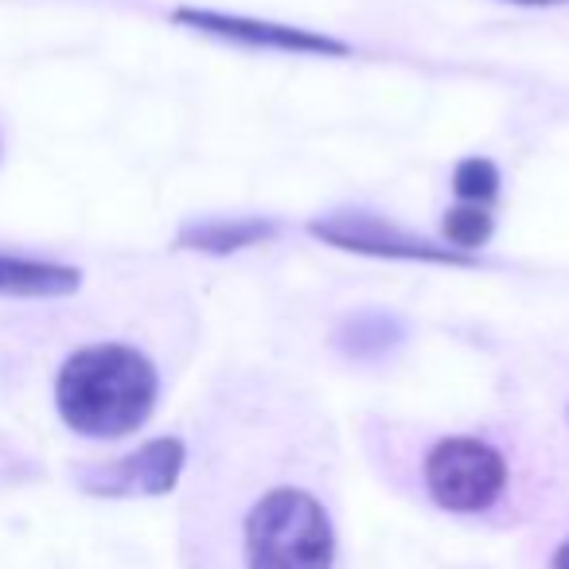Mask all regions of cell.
<instances>
[{
    "instance_id": "6da1fadb",
    "label": "cell",
    "mask_w": 569,
    "mask_h": 569,
    "mask_svg": "<svg viewBox=\"0 0 569 569\" xmlns=\"http://www.w3.org/2000/svg\"><path fill=\"white\" fill-rule=\"evenodd\" d=\"M160 371L133 343H87L56 375V410L67 429L90 441H118L152 418Z\"/></svg>"
},
{
    "instance_id": "7a4b0ae2",
    "label": "cell",
    "mask_w": 569,
    "mask_h": 569,
    "mask_svg": "<svg viewBox=\"0 0 569 569\" xmlns=\"http://www.w3.org/2000/svg\"><path fill=\"white\" fill-rule=\"evenodd\" d=\"M242 553L246 569H332V515L309 488H266L242 519Z\"/></svg>"
},
{
    "instance_id": "3957f363",
    "label": "cell",
    "mask_w": 569,
    "mask_h": 569,
    "mask_svg": "<svg viewBox=\"0 0 569 569\" xmlns=\"http://www.w3.org/2000/svg\"><path fill=\"white\" fill-rule=\"evenodd\" d=\"M426 491L441 511L452 515H483L503 499L511 468H507L503 449L472 433L441 437L426 452L421 465Z\"/></svg>"
},
{
    "instance_id": "277c9868",
    "label": "cell",
    "mask_w": 569,
    "mask_h": 569,
    "mask_svg": "<svg viewBox=\"0 0 569 569\" xmlns=\"http://www.w3.org/2000/svg\"><path fill=\"white\" fill-rule=\"evenodd\" d=\"M309 234L320 242L348 253H367V258H395V261H433V266H476L472 253H460L452 246H437L429 238H418L395 222L367 211H336L325 219L309 222Z\"/></svg>"
},
{
    "instance_id": "5b68a950",
    "label": "cell",
    "mask_w": 569,
    "mask_h": 569,
    "mask_svg": "<svg viewBox=\"0 0 569 569\" xmlns=\"http://www.w3.org/2000/svg\"><path fill=\"white\" fill-rule=\"evenodd\" d=\"M188 449L180 437H157L133 449L129 457L90 465L74 472V483L98 499H137V496H168L180 483Z\"/></svg>"
},
{
    "instance_id": "8992f818",
    "label": "cell",
    "mask_w": 569,
    "mask_h": 569,
    "mask_svg": "<svg viewBox=\"0 0 569 569\" xmlns=\"http://www.w3.org/2000/svg\"><path fill=\"white\" fill-rule=\"evenodd\" d=\"M176 24L191 28V32L214 36V40L242 43V48H261V51H289V56H325V59H348L351 43L336 40V36L312 32V28H293V24H273V20H253V17H234V12H211V9H176Z\"/></svg>"
},
{
    "instance_id": "52a82bcc",
    "label": "cell",
    "mask_w": 569,
    "mask_h": 569,
    "mask_svg": "<svg viewBox=\"0 0 569 569\" xmlns=\"http://www.w3.org/2000/svg\"><path fill=\"white\" fill-rule=\"evenodd\" d=\"M82 269L63 261L20 258V253H0V297L17 301H56V297L79 293Z\"/></svg>"
},
{
    "instance_id": "ba28073f",
    "label": "cell",
    "mask_w": 569,
    "mask_h": 569,
    "mask_svg": "<svg viewBox=\"0 0 569 569\" xmlns=\"http://www.w3.org/2000/svg\"><path fill=\"white\" fill-rule=\"evenodd\" d=\"M277 234H281V222L261 219V214H246V219L188 222L176 242H180L183 250H199V253H238V250H250V246L269 242V238H277Z\"/></svg>"
},
{
    "instance_id": "9c48e42d",
    "label": "cell",
    "mask_w": 569,
    "mask_h": 569,
    "mask_svg": "<svg viewBox=\"0 0 569 569\" xmlns=\"http://www.w3.org/2000/svg\"><path fill=\"white\" fill-rule=\"evenodd\" d=\"M441 227H445V238H449L452 250L472 253V250H480V246L491 238V230H496V219H491L488 207L460 203V207H449V211H445Z\"/></svg>"
},
{
    "instance_id": "30bf717a",
    "label": "cell",
    "mask_w": 569,
    "mask_h": 569,
    "mask_svg": "<svg viewBox=\"0 0 569 569\" xmlns=\"http://www.w3.org/2000/svg\"><path fill=\"white\" fill-rule=\"evenodd\" d=\"M452 191L457 199L476 207H488L499 196V168L488 157H468L452 168Z\"/></svg>"
},
{
    "instance_id": "8fae6325",
    "label": "cell",
    "mask_w": 569,
    "mask_h": 569,
    "mask_svg": "<svg viewBox=\"0 0 569 569\" xmlns=\"http://www.w3.org/2000/svg\"><path fill=\"white\" fill-rule=\"evenodd\" d=\"M550 569H569V538L566 542L553 550V558H550Z\"/></svg>"
},
{
    "instance_id": "7c38bea8",
    "label": "cell",
    "mask_w": 569,
    "mask_h": 569,
    "mask_svg": "<svg viewBox=\"0 0 569 569\" xmlns=\"http://www.w3.org/2000/svg\"><path fill=\"white\" fill-rule=\"evenodd\" d=\"M511 4H530V9H542V4H566V0H511Z\"/></svg>"
},
{
    "instance_id": "4fadbf2b",
    "label": "cell",
    "mask_w": 569,
    "mask_h": 569,
    "mask_svg": "<svg viewBox=\"0 0 569 569\" xmlns=\"http://www.w3.org/2000/svg\"><path fill=\"white\" fill-rule=\"evenodd\" d=\"M566 421H569V406H566Z\"/></svg>"
},
{
    "instance_id": "5bb4252c",
    "label": "cell",
    "mask_w": 569,
    "mask_h": 569,
    "mask_svg": "<svg viewBox=\"0 0 569 569\" xmlns=\"http://www.w3.org/2000/svg\"><path fill=\"white\" fill-rule=\"evenodd\" d=\"M0 149H4V144H0Z\"/></svg>"
}]
</instances>
